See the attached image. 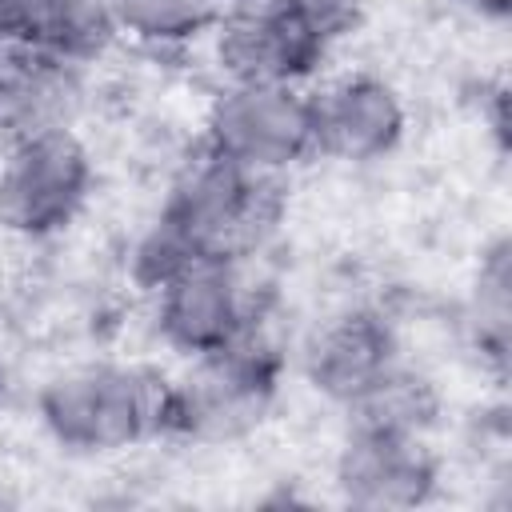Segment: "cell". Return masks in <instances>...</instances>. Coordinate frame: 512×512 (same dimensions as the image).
Returning a JSON list of instances; mask_svg holds the SVG:
<instances>
[{
  "instance_id": "e0dca14e",
  "label": "cell",
  "mask_w": 512,
  "mask_h": 512,
  "mask_svg": "<svg viewBox=\"0 0 512 512\" xmlns=\"http://www.w3.org/2000/svg\"><path fill=\"white\" fill-rule=\"evenodd\" d=\"M472 4H476V8H480V12H488V16H504V12H508V4H512V0H472Z\"/></svg>"
},
{
  "instance_id": "ac0fdd59",
  "label": "cell",
  "mask_w": 512,
  "mask_h": 512,
  "mask_svg": "<svg viewBox=\"0 0 512 512\" xmlns=\"http://www.w3.org/2000/svg\"><path fill=\"white\" fill-rule=\"evenodd\" d=\"M0 400H4V360H0Z\"/></svg>"
},
{
  "instance_id": "5bb4252c",
  "label": "cell",
  "mask_w": 512,
  "mask_h": 512,
  "mask_svg": "<svg viewBox=\"0 0 512 512\" xmlns=\"http://www.w3.org/2000/svg\"><path fill=\"white\" fill-rule=\"evenodd\" d=\"M116 28H128L140 40L176 44L224 16V0H108Z\"/></svg>"
},
{
  "instance_id": "30bf717a",
  "label": "cell",
  "mask_w": 512,
  "mask_h": 512,
  "mask_svg": "<svg viewBox=\"0 0 512 512\" xmlns=\"http://www.w3.org/2000/svg\"><path fill=\"white\" fill-rule=\"evenodd\" d=\"M396 360L400 356L388 320L368 308H344L320 320L304 340V376L336 404L360 396Z\"/></svg>"
},
{
  "instance_id": "3957f363",
  "label": "cell",
  "mask_w": 512,
  "mask_h": 512,
  "mask_svg": "<svg viewBox=\"0 0 512 512\" xmlns=\"http://www.w3.org/2000/svg\"><path fill=\"white\" fill-rule=\"evenodd\" d=\"M48 432L72 452H116L160 432L164 380L120 364H84L40 392Z\"/></svg>"
},
{
  "instance_id": "4fadbf2b",
  "label": "cell",
  "mask_w": 512,
  "mask_h": 512,
  "mask_svg": "<svg viewBox=\"0 0 512 512\" xmlns=\"http://www.w3.org/2000/svg\"><path fill=\"white\" fill-rule=\"evenodd\" d=\"M344 408L352 416V428L392 432V436H424L436 424L440 392L424 372H412L396 360Z\"/></svg>"
},
{
  "instance_id": "9a60e30c",
  "label": "cell",
  "mask_w": 512,
  "mask_h": 512,
  "mask_svg": "<svg viewBox=\"0 0 512 512\" xmlns=\"http://www.w3.org/2000/svg\"><path fill=\"white\" fill-rule=\"evenodd\" d=\"M508 312H512V288H508V244L496 240L492 252L480 264L476 280V336L488 356L504 360L508 356Z\"/></svg>"
},
{
  "instance_id": "ba28073f",
  "label": "cell",
  "mask_w": 512,
  "mask_h": 512,
  "mask_svg": "<svg viewBox=\"0 0 512 512\" xmlns=\"http://www.w3.org/2000/svg\"><path fill=\"white\" fill-rule=\"evenodd\" d=\"M336 484L356 508H416L436 488V460L424 436L352 428L336 460Z\"/></svg>"
},
{
  "instance_id": "6da1fadb",
  "label": "cell",
  "mask_w": 512,
  "mask_h": 512,
  "mask_svg": "<svg viewBox=\"0 0 512 512\" xmlns=\"http://www.w3.org/2000/svg\"><path fill=\"white\" fill-rule=\"evenodd\" d=\"M284 188L272 172L240 168L212 148L184 164L164 212L136 248V276L160 288L196 260L244 264L280 224Z\"/></svg>"
},
{
  "instance_id": "7c38bea8",
  "label": "cell",
  "mask_w": 512,
  "mask_h": 512,
  "mask_svg": "<svg viewBox=\"0 0 512 512\" xmlns=\"http://www.w3.org/2000/svg\"><path fill=\"white\" fill-rule=\"evenodd\" d=\"M0 52V140L16 144L48 128H68V116L76 108L72 64L16 48Z\"/></svg>"
},
{
  "instance_id": "8fae6325",
  "label": "cell",
  "mask_w": 512,
  "mask_h": 512,
  "mask_svg": "<svg viewBox=\"0 0 512 512\" xmlns=\"http://www.w3.org/2000/svg\"><path fill=\"white\" fill-rule=\"evenodd\" d=\"M108 0H0V48L52 60H88L112 36Z\"/></svg>"
},
{
  "instance_id": "8992f818",
  "label": "cell",
  "mask_w": 512,
  "mask_h": 512,
  "mask_svg": "<svg viewBox=\"0 0 512 512\" xmlns=\"http://www.w3.org/2000/svg\"><path fill=\"white\" fill-rule=\"evenodd\" d=\"M156 292V324L164 340L188 356L220 352L252 336L256 296L232 260H196L172 272Z\"/></svg>"
},
{
  "instance_id": "5b68a950",
  "label": "cell",
  "mask_w": 512,
  "mask_h": 512,
  "mask_svg": "<svg viewBox=\"0 0 512 512\" xmlns=\"http://www.w3.org/2000/svg\"><path fill=\"white\" fill-rule=\"evenodd\" d=\"M204 148L240 168L276 176L316 152L312 96L296 84H232L212 104Z\"/></svg>"
},
{
  "instance_id": "277c9868",
  "label": "cell",
  "mask_w": 512,
  "mask_h": 512,
  "mask_svg": "<svg viewBox=\"0 0 512 512\" xmlns=\"http://www.w3.org/2000/svg\"><path fill=\"white\" fill-rule=\"evenodd\" d=\"M92 188L88 148L72 128H48L8 144L0 164V224L20 236L64 228Z\"/></svg>"
},
{
  "instance_id": "52a82bcc",
  "label": "cell",
  "mask_w": 512,
  "mask_h": 512,
  "mask_svg": "<svg viewBox=\"0 0 512 512\" xmlns=\"http://www.w3.org/2000/svg\"><path fill=\"white\" fill-rule=\"evenodd\" d=\"M216 28V56L232 84H300L328 48L288 0H236Z\"/></svg>"
},
{
  "instance_id": "2e32d148",
  "label": "cell",
  "mask_w": 512,
  "mask_h": 512,
  "mask_svg": "<svg viewBox=\"0 0 512 512\" xmlns=\"http://www.w3.org/2000/svg\"><path fill=\"white\" fill-rule=\"evenodd\" d=\"M296 12H300V20L328 44V40H336V36H344L356 20H360V8H364V0H288Z\"/></svg>"
},
{
  "instance_id": "7a4b0ae2",
  "label": "cell",
  "mask_w": 512,
  "mask_h": 512,
  "mask_svg": "<svg viewBox=\"0 0 512 512\" xmlns=\"http://www.w3.org/2000/svg\"><path fill=\"white\" fill-rule=\"evenodd\" d=\"M272 400H276V356L248 336L220 352L192 356L188 376L164 384L160 428L196 444H224L260 428Z\"/></svg>"
},
{
  "instance_id": "9c48e42d",
  "label": "cell",
  "mask_w": 512,
  "mask_h": 512,
  "mask_svg": "<svg viewBox=\"0 0 512 512\" xmlns=\"http://www.w3.org/2000/svg\"><path fill=\"white\" fill-rule=\"evenodd\" d=\"M312 136L324 156L348 164L380 160L404 136L400 96L376 76H344L312 96Z\"/></svg>"
}]
</instances>
